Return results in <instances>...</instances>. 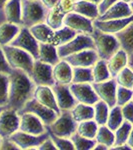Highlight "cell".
<instances>
[{
    "instance_id": "obj_39",
    "label": "cell",
    "mask_w": 133,
    "mask_h": 150,
    "mask_svg": "<svg viewBox=\"0 0 133 150\" xmlns=\"http://www.w3.org/2000/svg\"><path fill=\"white\" fill-rule=\"evenodd\" d=\"M69 138L74 145V149L76 150H92L94 145L96 144L95 139H88L81 136L77 132L72 134Z\"/></svg>"
},
{
    "instance_id": "obj_42",
    "label": "cell",
    "mask_w": 133,
    "mask_h": 150,
    "mask_svg": "<svg viewBox=\"0 0 133 150\" xmlns=\"http://www.w3.org/2000/svg\"><path fill=\"white\" fill-rule=\"evenodd\" d=\"M133 97V90L126 87L117 86V91H116V105L123 106L124 104L128 103L132 100Z\"/></svg>"
},
{
    "instance_id": "obj_20",
    "label": "cell",
    "mask_w": 133,
    "mask_h": 150,
    "mask_svg": "<svg viewBox=\"0 0 133 150\" xmlns=\"http://www.w3.org/2000/svg\"><path fill=\"white\" fill-rule=\"evenodd\" d=\"M131 15H133V10L131 9L130 3H126V2H123L121 0H118L107 11L99 16L97 19H100V20L120 19L130 17Z\"/></svg>"
},
{
    "instance_id": "obj_14",
    "label": "cell",
    "mask_w": 133,
    "mask_h": 150,
    "mask_svg": "<svg viewBox=\"0 0 133 150\" xmlns=\"http://www.w3.org/2000/svg\"><path fill=\"white\" fill-rule=\"evenodd\" d=\"M63 23L65 26H68L69 28L73 29L77 33L91 34L94 30L92 19L80 15L74 11L65 14Z\"/></svg>"
},
{
    "instance_id": "obj_5",
    "label": "cell",
    "mask_w": 133,
    "mask_h": 150,
    "mask_svg": "<svg viewBox=\"0 0 133 150\" xmlns=\"http://www.w3.org/2000/svg\"><path fill=\"white\" fill-rule=\"evenodd\" d=\"M77 125L78 123L73 119L70 111H61L55 121L46 126V130L57 136L69 138L72 134L76 132Z\"/></svg>"
},
{
    "instance_id": "obj_12",
    "label": "cell",
    "mask_w": 133,
    "mask_h": 150,
    "mask_svg": "<svg viewBox=\"0 0 133 150\" xmlns=\"http://www.w3.org/2000/svg\"><path fill=\"white\" fill-rule=\"evenodd\" d=\"M93 89L97 94L99 100H102L109 106L110 108L116 105V91H117V83L114 78L103 82H92Z\"/></svg>"
},
{
    "instance_id": "obj_48",
    "label": "cell",
    "mask_w": 133,
    "mask_h": 150,
    "mask_svg": "<svg viewBox=\"0 0 133 150\" xmlns=\"http://www.w3.org/2000/svg\"><path fill=\"white\" fill-rule=\"evenodd\" d=\"M0 150H19L18 146L9 138H2Z\"/></svg>"
},
{
    "instance_id": "obj_38",
    "label": "cell",
    "mask_w": 133,
    "mask_h": 150,
    "mask_svg": "<svg viewBox=\"0 0 133 150\" xmlns=\"http://www.w3.org/2000/svg\"><path fill=\"white\" fill-rule=\"evenodd\" d=\"M132 126H133V124H131L130 122L125 121V120L123 121L122 124L114 131L115 142L113 146L127 143V140H128V137H129L130 131H131V129H132Z\"/></svg>"
},
{
    "instance_id": "obj_29",
    "label": "cell",
    "mask_w": 133,
    "mask_h": 150,
    "mask_svg": "<svg viewBox=\"0 0 133 150\" xmlns=\"http://www.w3.org/2000/svg\"><path fill=\"white\" fill-rule=\"evenodd\" d=\"M115 35L119 40L122 49H124L128 54L133 53V21Z\"/></svg>"
},
{
    "instance_id": "obj_44",
    "label": "cell",
    "mask_w": 133,
    "mask_h": 150,
    "mask_svg": "<svg viewBox=\"0 0 133 150\" xmlns=\"http://www.w3.org/2000/svg\"><path fill=\"white\" fill-rule=\"evenodd\" d=\"M121 111L125 121H128L133 124V101L131 100L121 106Z\"/></svg>"
},
{
    "instance_id": "obj_34",
    "label": "cell",
    "mask_w": 133,
    "mask_h": 150,
    "mask_svg": "<svg viewBox=\"0 0 133 150\" xmlns=\"http://www.w3.org/2000/svg\"><path fill=\"white\" fill-rule=\"evenodd\" d=\"M99 125L95 122L94 119L85 120V121L79 122L77 125L76 132L81 136L86 137L88 139H95L96 133H97Z\"/></svg>"
},
{
    "instance_id": "obj_25",
    "label": "cell",
    "mask_w": 133,
    "mask_h": 150,
    "mask_svg": "<svg viewBox=\"0 0 133 150\" xmlns=\"http://www.w3.org/2000/svg\"><path fill=\"white\" fill-rule=\"evenodd\" d=\"M77 34L78 33L76 31H74L73 29L69 28L68 26L63 25L59 29H56V30L53 31L48 43L54 45L55 47H59L61 45L65 44V43H67L71 39H73Z\"/></svg>"
},
{
    "instance_id": "obj_10",
    "label": "cell",
    "mask_w": 133,
    "mask_h": 150,
    "mask_svg": "<svg viewBox=\"0 0 133 150\" xmlns=\"http://www.w3.org/2000/svg\"><path fill=\"white\" fill-rule=\"evenodd\" d=\"M9 45L15 46L21 49L25 50L30 53L34 59L38 58V51H39V42L34 38V36L31 34L28 27L21 26L20 31L15 38L11 41Z\"/></svg>"
},
{
    "instance_id": "obj_15",
    "label": "cell",
    "mask_w": 133,
    "mask_h": 150,
    "mask_svg": "<svg viewBox=\"0 0 133 150\" xmlns=\"http://www.w3.org/2000/svg\"><path fill=\"white\" fill-rule=\"evenodd\" d=\"M19 116H20V123H19L20 131L30 133L33 135H40L47 131L46 125L33 113L23 112L19 113Z\"/></svg>"
},
{
    "instance_id": "obj_50",
    "label": "cell",
    "mask_w": 133,
    "mask_h": 150,
    "mask_svg": "<svg viewBox=\"0 0 133 150\" xmlns=\"http://www.w3.org/2000/svg\"><path fill=\"white\" fill-rule=\"evenodd\" d=\"M40 1L42 2V4L46 7L47 9H51L57 5L59 0H40Z\"/></svg>"
},
{
    "instance_id": "obj_11",
    "label": "cell",
    "mask_w": 133,
    "mask_h": 150,
    "mask_svg": "<svg viewBox=\"0 0 133 150\" xmlns=\"http://www.w3.org/2000/svg\"><path fill=\"white\" fill-rule=\"evenodd\" d=\"M49 137V134L46 131L40 135H33L30 133H26L20 130H17L15 133L9 137L16 145L18 146L19 150L26 149H37V147Z\"/></svg>"
},
{
    "instance_id": "obj_22",
    "label": "cell",
    "mask_w": 133,
    "mask_h": 150,
    "mask_svg": "<svg viewBox=\"0 0 133 150\" xmlns=\"http://www.w3.org/2000/svg\"><path fill=\"white\" fill-rule=\"evenodd\" d=\"M128 56L129 54L124 49L120 48L106 61L112 78H114L123 68L128 66Z\"/></svg>"
},
{
    "instance_id": "obj_13",
    "label": "cell",
    "mask_w": 133,
    "mask_h": 150,
    "mask_svg": "<svg viewBox=\"0 0 133 150\" xmlns=\"http://www.w3.org/2000/svg\"><path fill=\"white\" fill-rule=\"evenodd\" d=\"M69 88L77 103L94 105L99 100L91 83H71Z\"/></svg>"
},
{
    "instance_id": "obj_59",
    "label": "cell",
    "mask_w": 133,
    "mask_h": 150,
    "mask_svg": "<svg viewBox=\"0 0 133 150\" xmlns=\"http://www.w3.org/2000/svg\"><path fill=\"white\" fill-rule=\"evenodd\" d=\"M130 6H131V9L133 10V1H132V2H130Z\"/></svg>"
},
{
    "instance_id": "obj_27",
    "label": "cell",
    "mask_w": 133,
    "mask_h": 150,
    "mask_svg": "<svg viewBox=\"0 0 133 150\" xmlns=\"http://www.w3.org/2000/svg\"><path fill=\"white\" fill-rule=\"evenodd\" d=\"M74 12L85 16L87 18H90L95 20L99 17L98 5L92 2L85 1V0H76L74 4Z\"/></svg>"
},
{
    "instance_id": "obj_58",
    "label": "cell",
    "mask_w": 133,
    "mask_h": 150,
    "mask_svg": "<svg viewBox=\"0 0 133 150\" xmlns=\"http://www.w3.org/2000/svg\"><path fill=\"white\" fill-rule=\"evenodd\" d=\"M5 107H6V106H0V113L2 112V110H3V109H4V108H5Z\"/></svg>"
},
{
    "instance_id": "obj_36",
    "label": "cell",
    "mask_w": 133,
    "mask_h": 150,
    "mask_svg": "<svg viewBox=\"0 0 133 150\" xmlns=\"http://www.w3.org/2000/svg\"><path fill=\"white\" fill-rule=\"evenodd\" d=\"M93 107H94V120H95V122L97 123L99 126L100 125H106L110 107L102 100H98L93 105Z\"/></svg>"
},
{
    "instance_id": "obj_24",
    "label": "cell",
    "mask_w": 133,
    "mask_h": 150,
    "mask_svg": "<svg viewBox=\"0 0 133 150\" xmlns=\"http://www.w3.org/2000/svg\"><path fill=\"white\" fill-rule=\"evenodd\" d=\"M38 60L45 63H48L52 66L60 61L58 56L57 47L47 42H39V51H38Z\"/></svg>"
},
{
    "instance_id": "obj_9",
    "label": "cell",
    "mask_w": 133,
    "mask_h": 150,
    "mask_svg": "<svg viewBox=\"0 0 133 150\" xmlns=\"http://www.w3.org/2000/svg\"><path fill=\"white\" fill-rule=\"evenodd\" d=\"M29 76L35 85H46L52 87L55 84L53 77V66L38 59L34 60L32 71Z\"/></svg>"
},
{
    "instance_id": "obj_61",
    "label": "cell",
    "mask_w": 133,
    "mask_h": 150,
    "mask_svg": "<svg viewBox=\"0 0 133 150\" xmlns=\"http://www.w3.org/2000/svg\"><path fill=\"white\" fill-rule=\"evenodd\" d=\"M132 101H133V97H132Z\"/></svg>"
},
{
    "instance_id": "obj_26",
    "label": "cell",
    "mask_w": 133,
    "mask_h": 150,
    "mask_svg": "<svg viewBox=\"0 0 133 150\" xmlns=\"http://www.w3.org/2000/svg\"><path fill=\"white\" fill-rule=\"evenodd\" d=\"M21 26L17 24L3 21L0 23V45H9L11 41L17 36Z\"/></svg>"
},
{
    "instance_id": "obj_8",
    "label": "cell",
    "mask_w": 133,
    "mask_h": 150,
    "mask_svg": "<svg viewBox=\"0 0 133 150\" xmlns=\"http://www.w3.org/2000/svg\"><path fill=\"white\" fill-rule=\"evenodd\" d=\"M20 116L16 110L5 107L0 113V136L9 138L13 133L19 130Z\"/></svg>"
},
{
    "instance_id": "obj_53",
    "label": "cell",
    "mask_w": 133,
    "mask_h": 150,
    "mask_svg": "<svg viewBox=\"0 0 133 150\" xmlns=\"http://www.w3.org/2000/svg\"><path fill=\"white\" fill-rule=\"evenodd\" d=\"M127 144L131 147V149L133 150V126H132V129L130 131V134H129V137H128V140H127Z\"/></svg>"
},
{
    "instance_id": "obj_56",
    "label": "cell",
    "mask_w": 133,
    "mask_h": 150,
    "mask_svg": "<svg viewBox=\"0 0 133 150\" xmlns=\"http://www.w3.org/2000/svg\"><path fill=\"white\" fill-rule=\"evenodd\" d=\"M85 1H89V2H92V3H95V4H99V2L101 1V0H85Z\"/></svg>"
},
{
    "instance_id": "obj_16",
    "label": "cell",
    "mask_w": 133,
    "mask_h": 150,
    "mask_svg": "<svg viewBox=\"0 0 133 150\" xmlns=\"http://www.w3.org/2000/svg\"><path fill=\"white\" fill-rule=\"evenodd\" d=\"M52 89L60 111H70L77 104L76 99L70 91L69 85L55 83L52 86Z\"/></svg>"
},
{
    "instance_id": "obj_45",
    "label": "cell",
    "mask_w": 133,
    "mask_h": 150,
    "mask_svg": "<svg viewBox=\"0 0 133 150\" xmlns=\"http://www.w3.org/2000/svg\"><path fill=\"white\" fill-rule=\"evenodd\" d=\"M75 2L76 0H59L57 3V6L64 14H67L69 12L73 11Z\"/></svg>"
},
{
    "instance_id": "obj_31",
    "label": "cell",
    "mask_w": 133,
    "mask_h": 150,
    "mask_svg": "<svg viewBox=\"0 0 133 150\" xmlns=\"http://www.w3.org/2000/svg\"><path fill=\"white\" fill-rule=\"evenodd\" d=\"M64 16L65 14L56 5L55 7H53V8L48 10L46 18H45V23L50 28H52L53 30H56V29H59L60 27H62L64 25L63 23Z\"/></svg>"
},
{
    "instance_id": "obj_3",
    "label": "cell",
    "mask_w": 133,
    "mask_h": 150,
    "mask_svg": "<svg viewBox=\"0 0 133 150\" xmlns=\"http://www.w3.org/2000/svg\"><path fill=\"white\" fill-rule=\"evenodd\" d=\"M90 35L94 41V46L99 59L107 61L117 50L121 48L119 40L115 34L105 33L94 28L93 32Z\"/></svg>"
},
{
    "instance_id": "obj_47",
    "label": "cell",
    "mask_w": 133,
    "mask_h": 150,
    "mask_svg": "<svg viewBox=\"0 0 133 150\" xmlns=\"http://www.w3.org/2000/svg\"><path fill=\"white\" fill-rule=\"evenodd\" d=\"M118 0H101L98 4V11H99V16L102 15L104 12H106L108 9L110 8L115 2H117Z\"/></svg>"
},
{
    "instance_id": "obj_4",
    "label": "cell",
    "mask_w": 133,
    "mask_h": 150,
    "mask_svg": "<svg viewBox=\"0 0 133 150\" xmlns=\"http://www.w3.org/2000/svg\"><path fill=\"white\" fill-rule=\"evenodd\" d=\"M2 48L7 62L12 69H19L26 72L28 75L31 74L35 59L30 53L12 45H4Z\"/></svg>"
},
{
    "instance_id": "obj_51",
    "label": "cell",
    "mask_w": 133,
    "mask_h": 150,
    "mask_svg": "<svg viewBox=\"0 0 133 150\" xmlns=\"http://www.w3.org/2000/svg\"><path fill=\"white\" fill-rule=\"evenodd\" d=\"M110 150H132L131 147L129 146L127 143L121 144V145H116V146H112Z\"/></svg>"
},
{
    "instance_id": "obj_62",
    "label": "cell",
    "mask_w": 133,
    "mask_h": 150,
    "mask_svg": "<svg viewBox=\"0 0 133 150\" xmlns=\"http://www.w3.org/2000/svg\"><path fill=\"white\" fill-rule=\"evenodd\" d=\"M132 90H133V87H132Z\"/></svg>"
},
{
    "instance_id": "obj_23",
    "label": "cell",
    "mask_w": 133,
    "mask_h": 150,
    "mask_svg": "<svg viewBox=\"0 0 133 150\" xmlns=\"http://www.w3.org/2000/svg\"><path fill=\"white\" fill-rule=\"evenodd\" d=\"M21 1L22 0H8L3 7V17L7 22L21 26Z\"/></svg>"
},
{
    "instance_id": "obj_54",
    "label": "cell",
    "mask_w": 133,
    "mask_h": 150,
    "mask_svg": "<svg viewBox=\"0 0 133 150\" xmlns=\"http://www.w3.org/2000/svg\"><path fill=\"white\" fill-rule=\"evenodd\" d=\"M128 66L133 70V53L129 54L128 56Z\"/></svg>"
},
{
    "instance_id": "obj_41",
    "label": "cell",
    "mask_w": 133,
    "mask_h": 150,
    "mask_svg": "<svg viewBox=\"0 0 133 150\" xmlns=\"http://www.w3.org/2000/svg\"><path fill=\"white\" fill-rule=\"evenodd\" d=\"M9 76L7 73L0 72V106H6L8 103Z\"/></svg>"
},
{
    "instance_id": "obj_33",
    "label": "cell",
    "mask_w": 133,
    "mask_h": 150,
    "mask_svg": "<svg viewBox=\"0 0 133 150\" xmlns=\"http://www.w3.org/2000/svg\"><path fill=\"white\" fill-rule=\"evenodd\" d=\"M95 141H96V143L103 144L110 149L111 147L114 145V142H115L114 131H112V130H111L110 128H108L106 125H100V126L98 127L97 133H96Z\"/></svg>"
},
{
    "instance_id": "obj_18",
    "label": "cell",
    "mask_w": 133,
    "mask_h": 150,
    "mask_svg": "<svg viewBox=\"0 0 133 150\" xmlns=\"http://www.w3.org/2000/svg\"><path fill=\"white\" fill-rule=\"evenodd\" d=\"M133 21V15L126 18L120 19H109V20H100L95 19L93 20L94 28L109 34H117L118 32L122 31L129 23Z\"/></svg>"
},
{
    "instance_id": "obj_46",
    "label": "cell",
    "mask_w": 133,
    "mask_h": 150,
    "mask_svg": "<svg viewBox=\"0 0 133 150\" xmlns=\"http://www.w3.org/2000/svg\"><path fill=\"white\" fill-rule=\"evenodd\" d=\"M11 70L12 68L9 66L8 62H7V59L3 51V48L0 45V72L9 74L11 72Z\"/></svg>"
},
{
    "instance_id": "obj_52",
    "label": "cell",
    "mask_w": 133,
    "mask_h": 150,
    "mask_svg": "<svg viewBox=\"0 0 133 150\" xmlns=\"http://www.w3.org/2000/svg\"><path fill=\"white\" fill-rule=\"evenodd\" d=\"M108 149L109 148H108L107 146H105V145L100 144V143H96L95 145H94L92 150H108Z\"/></svg>"
},
{
    "instance_id": "obj_55",
    "label": "cell",
    "mask_w": 133,
    "mask_h": 150,
    "mask_svg": "<svg viewBox=\"0 0 133 150\" xmlns=\"http://www.w3.org/2000/svg\"><path fill=\"white\" fill-rule=\"evenodd\" d=\"M8 0H0V16H3V13H2V10H3V7L6 4V2ZM4 18V17H3Z\"/></svg>"
},
{
    "instance_id": "obj_1",
    "label": "cell",
    "mask_w": 133,
    "mask_h": 150,
    "mask_svg": "<svg viewBox=\"0 0 133 150\" xmlns=\"http://www.w3.org/2000/svg\"><path fill=\"white\" fill-rule=\"evenodd\" d=\"M9 76L8 103L6 107L18 112L29 99L33 97L35 84L30 76L19 69H12Z\"/></svg>"
},
{
    "instance_id": "obj_28",
    "label": "cell",
    "mask_w": 133,
    "mask_h": 150,
    "mask_svg": "<svg viewBox=\"0 0 133 150\" xmlns=\"http://www.w3.org/2000/svg\"><path fill=\"white\" fill-rule=\"evenodd\" d=\"M71 115L77 123L94 119V107L84 103H77L71 110Z\"/></svg>"
},
{
    "instance_id": "obj_7",
    "label": "cell",
    "mask_w": 133,
    "mask_h": 150,
    "mask_svg": "<svg viewBox=\"0 0 133 150\" xmlns=\"http://www.w3.org/2000/svg\"><path fill=\"white\" fill-rule=\"evenodd\" d=\"M23 112L33 113V114L37 116L46 126L50 125L52 122H54L55 119L57 118V116L59 115L56 111H54L53 109H51V108L39 103L33 97L31 99H29L27 102L24 104L22 109L20 111H18V113H23Z\"/></svg>"
},
{
    "instance_id": "obj_6",
    "label": "cell",
    "mask_w": 133,
    "mask_h": 150,
    "mask_svg": "<svg viewBox=\"0 0 133 150\" xmlns=\"http://www.w3.org/2000/svg\"><path fill=\"white\" fill-rule=\"evenodd\" d=\"M84 49H95L94 41L90 34L78 33L73 39L57 47V52L60 59H63L70 54H73V53Z\"/></svg>"
},
{
    "instance_id": "obj_32",
    "label": "cell",
    "mask_w": 133,
    "mask_h": 150,
    "mask_svg": "<svg viewBox=\"0 0 133 150\" xmlns=\"http://www.w3.org/2000/svg\"><path fill=\"white\" fill-rule=\"evenodd\" d=\"M92 73L93 82H103L112 78L109 69H108L107 62H106V60L103 59H98V61L93 65Z\"/></svg>"
},
{
    "instance_id": "obj_19",
    "label": "cell",
    "mask_w": 133,
    "mask_h": 150,
    "mask_svg": "<svg viewBox=\"0 0 133 150\" xmlns=\"http://www.w3.org/2000/svg\"><path fill=\"white\" fill-rule=\"evenodd\" d=\"M33 98H35L39 103L56 111L58 114H60L61 112L57 106L56 99H55V95L51 86L36 85L34 92H33Z\"/></svg>"
},
{
    "instance_id": "obj_57",
    "label": "cell",
    "mask_w": 133,
    "mask_h": 150,
    "mask_svg": "<svg viewBox=\"0 0 133 150\" xmlns=\"http://www.w3.org/2000/svg\"><path fill=\"white\" fill-rule=\"evenodd\" d=\"M123 2H126V3H130V2H132L133 0H121Z\"/></svg>"
},
{
    "instance_id": "obj_30",
    "label": "cell",
    "mask_w": 133,
    "mask_h": 150,
    "mask_svg": "<svg viewBox=\"0 0 133 150\" xmlns=\"http://www.w3.org/2000/svg\"><path fill=\"white\" fill-rule=\"evenodd\" d=\"M31 34L34 36V38L38 42H47L49 41L53 33V29L50 28L45 22H41L29 27Z\"/></svg>"
},
{
    "instance_id": "obj_17",
    "label": "cell",
    "mask_w": 133,
    "mask_h": 150,
    "mask_svg": "<svg viewBox=\"0 0 133 150\" xmlns=\"http://www.w3.org/2000/svg\"><path fill=\"white\" fill-rule=\"evenodd\" d=\"M72 67H92L99 57L95 49H84L63 58Z\"/></svg>"
},
{
    "instance_id": "obj_35",
    "label": "cell",
    "mask_w": 133,
    "mask_h": 150,
    "mask_svg": "<svg viewBox=\"0 0 133 150\" xmlns=\"http://www.w3.org/2000/svg\"><path fill=\"white\" fill-rule=\"evenodd\" d=\"M92 67H73L72 83H92Z\"/></svg>"
},
{
    "instance_id": "obj_60",
    "label": "cell",
    "mask_w": 133,
    "mask_h": 150,
    "mask_svg": "<svg viewBox=\"0 0 133 150\" xmlns=\"http://www.w3.org/2000/svg\"><path fill=\"white\" fill-rule=\"evenodd\" d=\"M1 141H2V137L0 136V146H1Z\"/></svg>"
},
{
    "instance_id": "obj_2",
    "label": "cell",
    "mask_w": 133,
    "mask_h": 150,
    "mask_svg": "<svg viewBox=\"0 0 133 150\" xmlns=\"http://www.w3.org/2000/svg\"><path fill=\"white\" fill-rule=\"evenodd\" d=\"M48 10L40 0H22L21 26L29 28L35 24L45 22Z\"/></svg>"
},
{
    "instance_id": "obj_21",
    "label": "cell",
    "mask_w": 133,
    "mask_h": 150,
    "mask_svg": "<svg viewBox=\"0 0 133 150\" xmlns=\"http://www.w3.org/2000/svg\"><path fill=\"white\" fill-rule=\"evenodd\" d=\"M53 77L55 83L69 85L72 83L73 67L64 59H60V61L53 66Z\"/></svg>"
},
{
    "instance_id": "obj_49",
    "label": "cell",
    "mask_w": 133,
    "mask_h": 150,
    "mask_svg": "<svg viewBox=\"0 0 133 150\" xmlns=\"http://www.w3.org/2000/svg\"><path fill=\"white\" fill-rule=\"evenodd\" d=\"M37 149L38 150H57L56 146L54 145V143H53V141L50 137H48L47 139H45L44 141L37 147Z\"/></svg>"
},
{
    "instance_id": "obj_37",
    "label": "cell",
    "mask_w": 133,
    "mask_h": 150,
    "mask_svg": "<svg viewBox=\"0 0 133 150\" xmlns=\"http://www.w3.org/2000/svg\"><path fill=\"white\" fill-rule=\"evenodd\" d=\"M123 121H124V118H123L122 115L121 106L115 105L114 107L110 108L107 122H106V126L110 128L112 131H115L122 124Z\"/></svg>"
},
{
    "instance_id": "obj_40",
    "label": "cell",
    "mask_w": 133,
    "mask_h": 150,
    "mask_svg": "<svg viewBox=\"0 0 133 150\" xmlns=\"http://www.w3.org/2000/svg\"><path fill=\"white\" fill-rule=\"evenodd\" d=\"M117 85L126 87V88L132 89L133 87V70L130 68L129 66H126L123 68L121 71L119 72L114 77Z\"/></svg>"
},
{
    "instance_id": "obj_43",
    "label": "cell",
    "mask_w": 133,
    "mask_h": 150,
    "mask_svg": "<svg viewBox=\"0 0 133 150\" xmlns=\"http://www.w3.org/2000/svg\"><path fill=\"white\" fill-rule=\"evenodd\" d=\"M47 132L49 134V137L53 141V143L56 146L57 150H74V145L70 138H64V137L57 136V135L53 134L52 132L48 131V130Z\"/></svg>"
}]
</instances>
